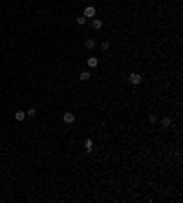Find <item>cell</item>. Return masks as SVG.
<instances>
[{
  "mask_svg": "<svg viewBox=\"0 0 183 203\" xmlns=\"http://www.w3.org/2000/svg\"><path fill=\"white\" fill-rule=\"evenodd\" d=\"M95 7H93V6H86L84 7V17L86 18H95Z\"/></svg>",
  "mask_w": 183,
  "mask_h": 203,
  "instance_id": "6da1fadb",
  "label": "cell"
},
{
  "mask_svg": "<svg viewBox=\"0 0 183 203\" xmlns=\"http://www.w3.org/2000/svg\"><path fill=\"white\" fill-rule=\"evenodd\" d=\"M128 81H130L132 84H139L141 82V75L139 73H130V75H128Z\"/></svg>",
  "mask_w": 183,
  "mask_h": 203,
  "instance_id": "7a4b0ae2",
  "label": "cell"
},
{
  "mask_svg": "<svg viewBox=\"0 0 183 203\" xmlns=\"http://www.w3.org/2000/svg\"><path fill=\"white\" fill-rule=\"evenodd\" d=\"M62 121L68 123V125H72V123L75 121V115H73V113H70V112H66V113L62 115Z\"/></svg>",
  "mask_w": 183,
  "mask_h": 203,
  "instance_id": "3957f363",
  "label": "cell"
},
{
  "mask_svg": "<svg viewBox=\"0 0 183 203\" xmlns=\"http://www.w3.org/2000/svg\"><path fill=\"white\" fill-rule=\"evenodd\" d=\"M86 64H88V66H90V68H95L97 64H99V61H97V57H88Z\"/></svg>",
  "mask_w": 183,
  "mask_h": 203,
  "instance_id": "277c9868",
  "label": "cell"
},
{
  "mask_svg": "<svg viewBox=\"0 0 183 203\" xmlns=\"http://www.w3.org/2000/svg\"><path fill=\"white\" fill-rule=\"evenodd\" d=\"M15 119H17V121H24V119H26V112L18 110L17 113H15Z\"/></svg>",
  "mask_w": 183,
  "mask_h": 203,
  "instance_id": "5b68a950",
  "label": "cell"
},
{
  "mask_svg": "<svg viewBox=\"0 0 183 203\" xmlns=\"http://www.w3.org/2000/svg\"><path fill=\"white\" fill-rule=\"evenodd\" d=\"M84 148H86V152H92V150H93V143H92V139H86V141H84Z\"/></svg>",
  "mask_w": 183,
  "mask_h": 203,
  "instance_id": "8992f818",
  "label": "cell"
},
{
  "mask_svg": "<svg viewBox=\"0 0 183 203\" xmlns=\"http://www.w3.org/2000/svg\"><path fill=\"white\" fill-rule=\"evenodd\" d=\"M92 26H93V29H101V28H103V22H101V20H97V18H93Z\"/></svg>",
  "mask_w": 183,
  "mask_h": 203,
  "instance_id": "52a82bcc",
  "label": "cell"
},
{
  "mask_svg": "<svg viewBox=\"0 0 183 203\" xmlns=\"http://www.w3.org/2000/svg\"><path fill=\"white\" fill-rule=\"evenodd\" d=\"M84 46H86L88 49H93V48H95V42H93V40H92V38H88V40L84 42Z\"/></svg>",
  "mask_w": 183,
  "mask_h": 203,
  "instance_id": "ba28073f",
  "label": "cell"
},
{
  "mask_svg": "<svg viewBox=\"0 0 183 203\" xmlns=\"http://www.w3.org/2000/svg\"><path fill=\"white\" fill-rule=\"evenodd\" d=\"M161 125L165 126V128H169V126H170V117H163V119H161Z\"/></svg>",
  "mask_w": 183,
  "mask_h": 203,
  "instance_id": "9c48e42d",
  "label": "cell"
},
{
  "mask_svg": "<svg viewBox=\"0 0 183 203\" xmlns=\"http://www.w3.org/2000/svg\"><path fill=\"white\" fill-rule=\"evenodd\" d=\"M79 79H81V81H88V79H90V73H88V71H82L81 75H79Z\"/></svg>",
  "mask_w": 183,
  "mask_h": 203,
  "instance_id": "30bf717a",
  "label": "cell"
},
{
  "mask_svg": "<svg viewBox=\"0 0 183 203\" xmlns=\"http://www.w3.org/2000/svg\"><path fill=\"white\" fill-rule=\"evenodd\" d=\"M77 24H79V26H84V24H86V17H79L77 18Z\"/></svg>",
  "mask_w": 183,
  "mask_h": 203,
  "instance_id": "8fae6325",
  "label": "cell"
},
{
  "mask_svg": "<svg viewBox=\"0 0 183 203\" xmlns=\"http://www.w3.org/2000/svg\"><path fill=\"white\" fill-rule=\"evenodd\" d=\"M101 48H103V49H105V51H106V49L110 48V42H106V40H105V42H101Z\"/></svg>",
  "mask_w": 183,
  "mask_h": 203,
  "instance_id": "7c38bea8",
  "label": "cell"
},
{
  "mask_svg": "<svg viewBox=\"0 0 183 203\" xmlns=\"http://www.w3.org/2000/svg\"><path fill=\"white\" fill-rule=\"evenodd\" d=\"M35 115H37V112L33 110V108H31V110H28V117H35Z\"/></svg>",
  "mask_w": 183,
  "mask_h": 203,
  "instance_id": "4fadbf2b",
  "label": "cell"
},
{
  "mask_svg": "<svg viewBox=\"0 0 183 203\" xmlns=\"http://www.w3.org/2000/svg\"><path fill=\"white\" fill-rule=\"evenodd\" d=\"M148 121H150V123H156V115H154V113H150V115H148Z\"/></svg>",
  "mask_w": 183,
  "mask_h": 203,
  "instance_id": "5bb4252c",
  "label": "cell"
}]
</instances>
